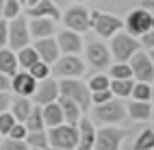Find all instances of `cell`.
I'll return each instance as SVG.
<instances>
[{"label": "cell", "mask_w": 154, "mask_h": 150, "mask_svg": "<svg viewBox=\"0 0 154 150\" xmlns=\"http://www.w3.org/2000/svg\"><path fill=\"white\" fill-rule=\"evenodd\" d=\"M59 85V94L61 96H67L69 100H74V102L80 107V111H87L91 107V92L85 83H80L78 78H63Z\"/></svg>", "instance_id": "obj_1"}, {"label": "cell", "mask_w": 154, "mask_h": 150, "mask_svg": "<svg viewBox=\"0 0 154 150\" xmlns=\"http://www.w3.org/2000/svg\"><path fill=\"white\" fill-rule=\"evenodd\" d=\"M48 144L54 148H63V150H74L78 144V128L74 124H57L50 126L48 133Z\"/></svg>", "instance_id": "obj_2"}, {"label": "cell", "mask_w": 154, "mask_h": 150, "mask_svg": "<svg viewBox=\"0 0 154 150\" xmlns=\"http://www.w3.org/2000/svg\"><path fill=\"white\" fill-rule=\"evenodd\" d=\"M28 39H30V33H28V22L24 15H15L11 20V24L7 26V44L11 50H20L28 46Z\"/></svg>", "instance_id": "obj_3"}, {"label": "cell", "mask_w": 154, "mask_h": 150, "mask_svg": "<svg viewBox=\"0 0 154 150\" xmlns=\"http://www.w3.org/2000/svg\"><path fill=\"white\" fill-rule=\"evenodd\" d=\"M122 26H124V22L117 15L100 13V11H94L89 15V28H96V33L100 37H113Z\"/></svg>", "instance_id": "obj_4"}, {"label": "cell", "mask_w": 154, "mask_h": 150, "mask_svg": "<svg viewBox=\"0 0 154 150\" xmlns=\"http://www.w3.org/2000/svg\"><path fill=\"white\" fill-rule=\"evenodd\" d=\"M152 24H154V15L148 9H135V11H130L126 22H124L128 35H132V37H141L143 33L152 31Z\"/></svg>", "instance_id": "obj_5"}, {"label": "cell", "mask_w": 154, "mask_h": 150, "mask_svg": "<svg viewBox=\"0 0 154 150\" xmlns=\"http://www.w3.org/2000/svg\"><path fill=\"white\" fill-rule=\"evenodd\" d=\"M94 115L98 122L102 124H115V122H122L126 117V107L119 102V100H106V102H100L96 105L94 109Z\"/></svg>", "instance_id": "obj_6"}, {"label": "cell", "mask_w": 154, "mask_h": 150, "mask_svg": "<svg viewBox=\"0 0 154 150\" xmlns=\"http://www.w3.org/2000/svg\"><path fill=\"white\" fill-rule=\"evenodd\" d=\"M139 48H141V44L132 35H128V33H119L117 31L115 35H113L111 50H113V57H115L117 61H128Z\"/></svg>", "instance_id": "obj_7"}, {"label": "cell", "mask_w": 154, "mask_h": 150, "mask_svg": "<svg viewBox=\"0 0 154 150\" xmlns=\"http://www.w3.org/2000/svg\"><path fill=\"white\" fill-rule=\"evenodd\" d=\"M130 72L132 76L141 83H152L154 78V65H152V57L148 52H141V48L137 50L135 55L130 57Z\"/></svg>", "instance_id": "obj_8"}, {"label": "cell", "mask_w": 154, "mask_h": 150, "mask_svg": "<svg viewBox=\"0 0 154 150\" xmlns=\"http://www.w3.org/2000/svg\"><path fill=\"white\" fill-rule=\"evenodd\" d=\"M50 72H54L57 76H63V78H76V76H80L85 72V63L80 61L76 55H65V57L57 59L52 63Z\"/></svg>", "instance_id": "obj_9"}, {"label": "cell", "mask_w": 154, "mask_h": 150, "mask_svg": "<svg viewBox=\"0 0 154 150\" xmlns=\"http://www.w3.org/2000/svg\"><path fill=\"white\" fill-rule=\"evenodd\" d=\"M128 133L122 128H100L94 139V150H119L122 139Z\"/></svg>", "instance_id": "obj_10"}, {"label": "cell", "mask_w": 154, "mask_h": 150, "mask_svg": "<svg viewBox=\"0 0 154 150\" xmlns=\"http://www.w3.org/2000/svg\"><path fill=\"white\" fill-rule=\"evenodd\" d=\"M87 61L94 70H104L111 63V50L102 42H89L87 44Z\"/></svg>", "instance_id": "obj_11"}, {"label": "cell", "mask_w": 154, "mask_h": 150, "mask_svg": "<svg viewBox=\"0 0 154 150\" xmlns=\"http://www.w3.org/2000/svg\"><path fill=\"white\" fill-rule=\"evenodd\" d=\"M63 24L74 33H85L89 28V11L85 7H72L63 15Z\"/></svg>", "instance_id": "obj_12"}, {"label": "cell", "mask_w": 154, "mask_h": 150, "mask_svg": "<svg viewBox=\"0 0 154 150\" xmlns=\"http://www.w3.org/2000/svg\"><path fill=\"white\" fill-rule=\"evenodd\" d=\"M33 96V100L37 105H48V102H54V100L59 98V85L57 81H52V78H42V81H37L35 85V92L30 94Z\"/></svg>", "instance_id": "obj_13"}, {"label": "cell", "mask_w": 154, "mask_h": 150, "mask_svg": "<svg viewBox=\"0 0 154 150\" xmlns=\"http://www.w3.org/2000/svg\"><path fill=\"white\" fill-rule=\"evenodd\" d=\"M35 52L37 57L42 59L44 63H54L57 59H59V46H57V39H50V37H42V39H37L35 42Z\"/></svg>", "instance_id": "obj_14"}, {"label": "cell", "mask_w": 154, "mask_h": 150, "mask_svg": "<svg viewBox=\"0 0 154 150\" xmlns=\"http://www.w3.org/2000/svg\"><path fill=\"white\" fill-rule=\"evenodd\" d=\"M26 15L28 17H50V20L57 22L61 17V11H59V7L52 2V0H39V2L30 5L26 9Z\"/></svg>", "instance_id": "obj_15"}, {"label": "cell", "mask_w": 154, "mask_h": 150, "mask_svg": "<svg viewBox=\"0 0 154 150\" xmlns=\"http://www.w3.org/2000/svg\"><path fill=\"white\" fill-rule=\"evenodd\" d=\"M35 85H37V81L26 72V70L24 72H15L13 78L9 81V87H11L15 94H20V96H30L35 92Z\"/></svg>", "instance_id": "obj_16"}, {"label": "cell", "mask_w": 154, "mask_h": 150, "mask_svg": "<svg viewBox=\"0 0 154 150\" xmlns=\"http://www.w3.org/2000/svg\"><path fill=\"white\" fill-rule=\"evenodd\" d=\"M76 124H78V144H76V148L78 150H91L94 148V139H96V128L91 124V120L80 117Z\"/></svg>", "instance_id": "obj_17"}, {"label": "cell", "mask_w": 154, "mask_h": 150, "mask_svg": "<svg viewBox=\"0 0 154 150\" xmlns=\"http://www.w3.org/2000/svg\"><path fill=\"white\" fill-rule=\"evenodd\" d=\"M57 46L59 50H63L65 55H78L80 48H83V39H80V33H74V31H63L57 39Z\"/></svg>", "instance_id": "obj_18"}, {"label": "cell", "mask_w": 154, "mask_h": 150, "mask_svg": "<svg viewBox=\"0 0 154 150\" xmlns=\"http://www.w3.org/2000/svg\"><path fill=\"white\" fill-rule=\"evenodd\" d=\"M28 33L33 35L35 39L50 37V35L54 33V20H50V17H30Z\"/></svg>", "instance_id": "obj_19"}, {"label": "cell", "mask_w": 154, "mask_h": 150, "mask_svg": "<svg viewBox=\"0 0 154 150\" xmlns=\"http://www.w3.org/2000/svg\"><path fill=\"white\" fill-rule=\"evenodd\" d=\"M57 102H59V107H61V111H63V122H67V124H74L76 126V122L80 120V107L74 102V100H69L67 96H61L59 94V98H57Z\"/></svg>", "instance_id": "obj_20"}, {"label": "cell", "mask_w": 154, "mask_h": 150, "mask_svg": "<svg viewBox=\"0 0 154 150\" xmlns=\"http://www.w3.org/2000/svg\"><path fill=\"white\" fill-rule=\"evenodd\" d=\"M42 117H44V124L48 126H57L63 122V111H61L59 102H48V105H42Z\"/></svg>", "instance_id": "obj_21"}, {"label": "cell", "mask_w": 154, "mask_h": 150, "mask_svg": "<svg viewBox=\"0 0 154 150\" xmlns=\"http://www.w3.org/2000/svg\"><path fill=\"white\" fill-rule=\"evenodd\" d=\"M0 72L7 76H13L17 72V59L11 48H0Z\"/></svg>", "instance_id": "obj_22"}, {"label": "cell", "mask_w": 154, "mask_h": 150, "mask_svg": "<svg viewBox=\"0 0 154 150\" xmlns=\"http://www.w3.org/2000/svg\"><path fill=\"white\" fill-rule=\"evenodd\" d=\"M126 113H130V117L135 120H150L152 117V105L146 100H132L126 107Z\"/></svg>", "instance_id": "obj_23"}, {"label": "cell", "mask_w": 154, "mask_h": 150, "mask_svg": "<svg viewBox=\"0 0 154 150\" xmlns=\"http://www.w3.org/2000/svg\"><path fill=\"white\" fill-rule=\"evenodd\" d=\"M26 131H44V117H42V105L39 107H30V111L24 120Z\"/></svg>", "instance_id": "obj_24"}, {"label": "cell", "mask_w": 154, "mask_h": 150, "mask_svg": "<svg viewBox=\"0 0 154 150\" xmlns=\"http://www.w3.org/2000/svg\"><path fill=\"white\" fill-rule=\"evenodd\" d=\"M30 105L28 102V96H20L17 100H13V107H11V115L15 117V122H24L28 111H30Z\"/></svg>", "instance_id": "obj_25"}, {"label": "cell", "mask_w": 154, "mask_h": 150, "mask_svg": "<svg viewBox=\"0 0 154 150\" xmlns=\"http://www.w3.org/2000/svg\"><path fill=\"white\" fill-rule=\"evenodd\" d=\"M15 59H17V65H22L24 70H28L35 61H39V57H37V52H35V48H33V46H24V48H20V50H17V55H15Z\"/></svg>", "instance_id": "obj_26"}, {"label": "cell", "mask_w": 154, "mask_h": 150, "mask_svg": "<svg viewBox=\"0 0 154 150\" xmlns=\"http://www.w3.org/2000/svg\"><path fill=\"white\" fill-rule=\"evenodd\" d=\"M109 89L111 94H117L122 98L130 96V89H132V78H113L109 83Z\"/></svg>", "instance_id": "obj_27"}, {"label": "cell", "mask_w": 154, "mask_h": 150, "mask_svg": "<svg viewBox=\"0 0 154 150\" xmlns=\"http://www.w3.org/2000/svg\"><path fill=\"white\" fill-rule=\"evenodd\" d=\"M130 96L135 100H146L150 102L152 100V83H132V89H130Z\"/></svg>", "instance_id": "obj_28"}, {"label": "cell", "mask_w": 154, "mask_h": 150, "mask_svg": "<svg viewBox=\"0 0 154 150\" xmlns=\"http://www.w3.org/2000/svg\"><path fill=\"white\" fill-rule=\"evenodd\" d=\"M154 146V131L152 128H143V131L139 133V137L135 139V150H152Z\"/></svg>", "instance_id": "obj_29"}, {"label": "cell", "mask_w": 154, "mask_h": 150, "mask_svg": "<svg viewBox=\"0 0 154 150\" xmlns=\"http://www.w3.org/2000/svg\"><path fill=\"white\" fill-rule=\"evenodd\" d=\"M24 139H26L28 146L39 148V150H44V148L48 146V135H46L44 131H28V135H26Z\"/></svg>", "instance_id": "obj_30"}, {"label": "cell", "mask_w": 154, "mask_h": 150, "mask_svg": "<svg viewBox=\"0 0 154 150\" xmlns=\"http://www.w3.org/2000/svg\"><path fill=\"white\" fill-rule=\"evenodd\" d=\"M26 72H28L30 76H33L35 81H42V78L50 76V65H48V63H44L42 59H39V61H35L33 65H30V67L26 70Z\"/></svg>", "instance_id": "obj_31"}, {"label": "cell", "mask_w": 154, "mask_h": 150, "mask_svg": "<svg viewBox=\"0 0 154 150\" xmlns=\"http://www.w3.org/2000/svg\"><path fill=\"white\" fill-rule=\"evenodd\" d=\"M109 83H111V78L106 74H96V76H91L89 78V92H100V89H109Z\"/></svg>", "instance_id": "obj_32"}, {"label": "cell", "mask_w": 154, "mask_h": 150, "mask_svg": "<svg viewBox=\"0 0 154 150\" xmlns=\"http://www.w3.org/2000/svg\"><path fill=\"white\" fill-rule=\"evenodd\" d=\"M111 76H113V78H132L130 65H128L126 61H117L115 65L111 67Z\"/></svg>", "instance_id": "obj_33"}, {"label": "cell", "mask_w": 154, "mask_h": 150, "mask_svg": "<svg viewBox=\"0 0 154 150\" xmlns=\"http://www.w3.org/2000/svg\"><path fill=\"white\" fill-rule=\"evenodd\" d=\"M20 5L17 0H5V5H2V17H9V20H13L15 15H20Z\"/></svg>", "instance_id": "obj_34"}, {"label": "cell", "mask_w": 154, "mask_h": 150, "mask_svg": "<svg viewBox=\"0 0 154 150\" xmlns=\"http://www.w3.org/2000/svg\"><path fill=\"white\" fill-rule=\"evenodd\" d=\"M15 124V117L11 115V111H2L0 113V135H9L11 126Z\"/></svg>", "instance_id": "obj_35"}, {"label": "cell", "mask_w": 154, "mask_h": 150, "mask_svg": "<svg viewBox=\"0 0 154 150\" xmlns=\"http://www.w3.org/2000/svg\"><path fill=\"white\" fill-rule=\"evenodd\" d=\"M0 150H28V146H26L24 139H13V137H9L7 142H2Z\"/></svg>", "instance_id": "obj_36"}, {"label": "cell", "mask_w": 154, "mask_h": 150, "mask_svg": "<svg viewBox=\"0 0 154 150\" xmlns=\"http://www.w3.org/2000/svg\"><path fill=\"white\" fill-rule=\"evenodd\" d=\"M111 98H113L111 89H100V92H91V102H96V105L106 102V100H111Z\"/></svg>", "instance_id": "obj_37"}, {"label": "cell", "mask_w": 154, "mask_h": 150, "mask_svg": "<svg viewBox=\"0 0 154 150\" xmlns=\"http://www.w3.org/2000/svg\"><path fill=\"white\" fill-rule=\"evenodd\" d=\"M7 137H13V139H24L26 137V126L22 124V122H15L13 126H11V131H9V135Z\"/></svg>", "instance_id": "obj_38"}, {"label": "cell", "mask_w": 154, "mask_h": 150, "mask_svg": "<svg viewBox=\"0 0 154 150\" xmlns=\"http://www.w3.org/2000/svg\"><path fill=\"white\" fill-rule=\"evenodd\" d=\"M139 44H143V46L148 48V52H152V48H154V31H148V33H143Z\"/></svg>", "instance_id": "obj_39"}, {"label": "cell", "mask_w": 154, "mask_h": 150, "mask_svg": "<svg viewBox=\"0 0 154 150\" xmlns=\"http://www.w3.org/2000/svg\"><path fill=\"white\" fill-rule=\"evenodd\" d=\"M9 102H11V96L5 94V92H0V113L9 109Z\"/></svg>", "instance_id": "obj_40"}, {"label": "cell", "mask_w": 154, "mask_h": 150, "mask_svg": "<svg viewBox=\"0 0 154 150\" xmlns=\"http://www.w3.org/2000/svg\"><path fill=\"white\" fill-rule=\"evenodd\" d=\"M7 46V22L0 20V48Z\"/></svg>", "instance_id": "obj_41"}, {"label": "cell", "mask_w": 154, "mask_h": 150, "mask_svg": "<svg viewBox=\"0 0 154 150\" xmlns=\"http://www.w3.org/2000/svg\"><path fill=\"white\" fill-rule=\"evenodd\" d=\"M9 89V76L0 72V92H7Z\"/></svg>", "instance_id": "obj_42"}, {"label": "cell", "mask_w": 154, "mask_h": 150, "mask_svg": "<svg viewBox=\"0 0 154 150\" xmlns=\"http://www.w3.org/2000/svg\"><path fill=\"white\" fill-rule=\"evenodd\" d=\"M44 150H63V148H54V146H46Z\"/></svg>", "instance_id": "obj_43"}, {"label": "cell", "mask_w": 154, "mask_h": 150, "mask_svg": "<svg viewBox=\"0 0 154 150\" xmlns=\"http://www.w3.org/2000/svg\"><path fill=\"white\" fill-rule=\"evenodd\" d=\"M35 2H39V0H26V5L30 7V5H35Z\"/></svg>", "instance_id": "obj_44"}, {"label": "cell", "mask_w": 154, "mask_h": 150, "mask_svg": "<svg viewBox=\"0 0 154 150\" xmlns=\"http://www.w3.org/2000/svg\"><path fill=\"white\" fill-rule=\"evenodd\" d=\"M2 5H5V0H0V15H2Z\"/></svg>", "instance_id": "obj_45"}, {"label": "cell", "mask_w": 154, "mask_h": 150, "mask_svg": "<svg viewBox=\"0 0 154 150\" xmlns=\"http://www.w3.org/2000/svg\"><path fill=\"white\" fill-rule=\"evenodd\" d=\"M17 2H20V5H26V0H17Z\"/></svg>", "instance_id": "obj_46"}, {"label": "cell", "mask_w": 154, "mask_h": 150, "mask_svg": "<svg viewBox=\"0 0 154 150\" xmlns=\"http://www.w3.org/2000/svg\"><path fill=\"white\" fill-rule=\"evenodd\" d=\"M78 2H83V0H78Z\"/></svg>", "instance_id": "obj_47"}, {"label": "cell", "mask_w": 154, "mask_h": 150, "mask_svg": "<svg viewBox=\"0 0 154 150\" xmlns=\"http://www.w3.org/2000/svg\"><path fill=\"white\" fill-rule=\"evenodd\" d=\"M0 137H2V135H0Z\"/></svg>", "instance_id": "obj_48"}, {"label": "cell", "mask_w": 154, "mask_h": 150, "mask_svg": "<svg viewBox=\"0 0 154 150\" xmlns=\"http://www.w3.org/2000/svg\"><path fill=\"white\" fill-rule=\"evenodd\" d=\"M91 150H94V148H91Z\"/></svg>", "instance_id": "obj_49"}, {"label": "cell", "mask_w": 154, "mask_h": 150, "mask_svg": "<svg viewBox=\"0 0 154 150\" xmlns=\"http://www.w3.org/2000/svg\"><path fill=\"white\" fill-rule=\"evenodd\" d=\"M37 150H39V148H37Z\"/></svg>", "instance_id": "obj_50"}]
</instances>
